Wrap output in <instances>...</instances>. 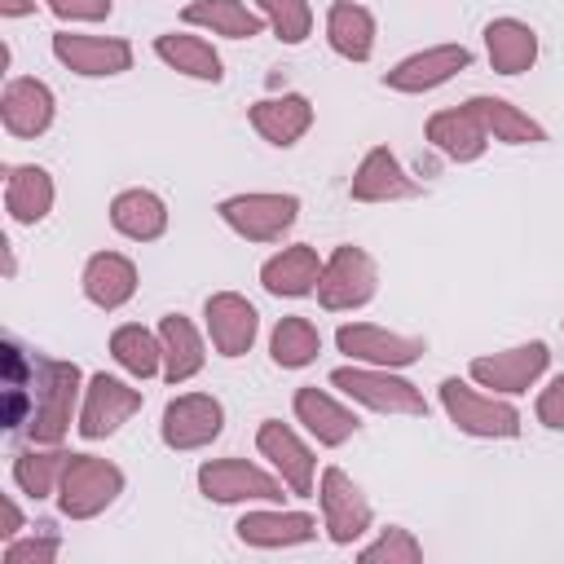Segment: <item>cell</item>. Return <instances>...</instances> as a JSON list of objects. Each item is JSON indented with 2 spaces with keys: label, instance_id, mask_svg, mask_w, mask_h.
I'll list each match as a JSON object with an SVG mask.
<instances>
[{
  "label": "cell",
  "instance_id": "cell-5",
  "mask_svg": "<svg viewBox=\"0 0 564 564\" xmlns=\"http://www.w3.org/2000/svg\"><path fill=\"white\" fill-rule=\"evenodd\" d=\"M194 485L216 507H256V502H282L291 489L273 467H260L251 458H207L194 471Z\"/></svg>",
  "mask_w": 564,
  "mask_h": 564
},
{
  "label": "cell",
  "instance_id": "cell-18",
  "mask_svg": "<svg viewBox=\"0 0 564 564\" xmlns=\"http://www.w3.org/2000/svg\"><path fill=\"white\" fill-rule=\"evenodd\" d=\"M57 119V97L44 79L35 75H13L0 93V128L13 137V141H35L53 128Z\"/></svg>",
  "mask_w": 564,
  "mask_h": 564
},
{
  "label": "cell",
  "instance_id": "cell-38",
  "mask_svg": "<svg viewBox=\"0 0 564 564\" xmlns=\"http://www.w3.org/2000/svg\"><path fill=\"white\" fill-rule=\"evenodd\" d=\"M57 555H62V538L48 524H40V533H18L13 542L0 546L4 564H53Z\"/></svg>",
  "mask_w": 564,
  "mask_h": 564
},
{
  "label": "cell",
  "instance_id": "cell-21",
  "mask_svg": "<svg viewBox=\"0 0 564 564\" xmlns=\"http://www.w3.org/2000/svg\"><path fill=\"white\" fill-rule=\"evenodd\" d=\"M137 286H141L137 260L123 256V251H93L79 269V291L101 313H119L123 304H132Z\"/></svg>",
  "mask_w": 564,
  "mask_h": 564
},
{
  "label": "cell",
  "instance_id": "cell-17",
  "mask_svg": "<svg viewBox=\"0 0 564 564\" xmlns=\"http://www.w3.org/2000/svg\"><path fill=\"white\" fill-rule=\"evenodd\" d=\"M234 538L242 546L256 551H286V546H304L317 538V516L308 511H286L282 502H256L238 516Z\"/></svg>",
  "mask_w": 564,
  "mask_h": 564
},
{
  "label": "cell",
  "instance_id": "cell-25",
  "mask_svg": "<svg viewBox=\"0 0 564 564\" xmlns=\"http://www.w3.org/2000/svg\"><path fill=\"white\" fill-rule=\"evenodd\" d=\"M159 344H163V383L181 388L207 366V330H198L185 313H163L159 317Z\"/></svg>",
  "mask_w": 564,
  "mask_h": 564
},
{
  "label": "cell",
  "instance_id": "cell-26",
  "mask_svg": "<svg viewBox=\"0 0 564 564\" xmlns=\"http://www.w3.org/2000/svg\"><path fill=\"white\" fill-rule=\"evenodd\" d=\"M423 137H427V145L441 150L449 163H476V159H485V150H489V137H485V128H480V119H476V110H471L467 101L427 115Z\"/></svg>",
  "mask_w": 564,
  "mask_h": 564
},
{
  "label": "cell",
  "instance_id": "cell-16",
  "mask_svg": "<svg viewBox=\"0 0 564 564\" xmlns=\"http://www.w3.org/2000/svg\"><path fill=\"white\" fill-rule=\"evenodd\" d=\"M48 48L79 79H115L132 70V57H137L123 35H84V31H57Z\"/></svg>",
  "mask_w": 564,
  "mask_h": 564
},
{
  "label": "cell",
  "instance_id": "cell-30",
  "mask_svg": "<svg viewBox=\"0 0 564 564\" xmlns=\"http://www.w3.org/2000/svg\"><path fill=\"white\" fill-rule=\"evenodd\" d=\"M375 40H379V26H375V13L357 0H335L326 9V44L335 57L344 62H370L375 57Z\"/></svg>",
  "mask_w": 564,
  "mask_h": 564
},
{
  "label": "cell",
  "instance_id": "cell-32",
  "mask_svg": "<svg viewBox=\"0 0 564 564\" xmlns=\"http://www.w3.org/2000/svg\"><path fill=\"white\" fill-rule=\"evenodd\" d=\"M485 57L498 75H524L538 62V31L520 18L485 22Z\"/></svg>",
  "mask_w": 564,
  "mask_h": 564
},
{
  "label": "cell",
  "instance_id": "cell-27",
  "mask_svg": "<svg viewBox=\"0 0 564 564\" xmlns=\"http://www.w3.org/2000/svg\"><path fill=\"white\" fill-rule=\"evenodd\" d=\"M106 216H110V229L119 238H128V242H159L167 234V220H172L167 198L154 194V189H145V185L119 189L110 198V212Z\"/></svg>",
  "mask_w": 564,
  "mask_h": 564
},
{
  "label": "cell",
  "instance_id": "cell-36",
  "mask_svg": "<svg viewBox=\"0 0 564 564\" xmlns=\"http://www.w3.org/2000/svg\"><path fill=\"white\" fill-rule=\"evenodd\" d=\"M264 26L273 31V40H282L286 48L304 44L313 35V4L308 0H256Z\"/></svg>",
  "mask_w": 564,
  "mask_h": 564
},
{
  "label": "cell",
  "instance_id": "cell-24",
  "mask_svg": "<svg viewBox=\"0 0 564 564\" xmlns=\"http://www.w3.org/2000/svg\"><path fill=\"white\" fill-rule=\"evenodd\" d=\"M322 264H326V256H317L313 242H291V247L273 251V256L260 264V286H264L269 295H278V300L317 295Z\"/></svg>",
  "mask_w": 564,
  "mask_h": 564
},
{
  "label": "cell",
  "instance_id": "cell-33",
  "mask_svg": "<svg viewBox=\"0 0 564 564\" xmlns=\"http://www.w3.org/2000/svg\"><path fill=\"white\" fill-rule=\"evenodd\" d=\"M66 458H70V449H62V445H35V441H31L26 449L13 454V489L26 494L31 502L57 498Z\"/></svg>",
  "mask_w": 564,
  "mask_h": 564
},
{
  "label": "cell",
  "instance_id": "cell-13",
  "mask_svg": "<svg viewBox=\"0 0 564 564\" xmlns=\"http://www.w3.org/2000/svg\"><path fill=\"white\" fill-rule=\"evenodd\" d=\"M335 348L357 366H383V370H405V366L423 361V352H427V344L419 335H401V330H388L375 322H344L335 330Z\"/></svg>",
  "mask_w": 564,
  "mask_h": 564
},
{
  "label": "cell",
  "instance_id": "cell-3",
  "mask_svg": "<svg viewBox=\"0 0 564 564\" xmlns=\"http://www.w3.org/2000/svg\"><path fill=\"white\" fill-rule=\"evenodd\" d=\"M330 388L339 397H348L361 410L375 414H392V419H423L427 414V397L423 388H414L401 370H383V366H335L330 370Z\"/></svg>",
  "mask_w": 564,
  "mask_h": 564
},
{
  "label": "cell",
  "instance_id": "cell-19",
  "mask_svg": "<svg viewBox=\"0 0 564 564\" xmlns=\"http://www.w3.org/2000/svg\"><path fill=\"white\" fill-rule=\"evenodd\" d=\"M291 414H295V423H300L317 445H326V449H339V445H348V441L361 432V419L352 414L348 397L339 401L335 392H326V388H317V383L295 388Z\"/></svg>",
  "mask_w": 564,
  "mask_h": 564
},
{
  "label": "cell",
  "instance_id": "cell-29",
  "mask_svg": "<svg viewBox=\"0 0 564 564\" xmlns=\"http://www.w3.org/2000/svg\"><path fill=\"white\" fill-rule=\"evenodd\" d=\"M154 57L185 75V79H198V84H220L225 79V62L216 53V44L207 35H194V31H163L154 35Z\"/></svg>",
  "mask_w": 564,
  "mask_h": 564
},
{
  "label": "cell",
  "instance_id": "cell-37",
  "mask_svg": "<svg viewBox=\"0 0 564 564\" xmlns=\"http://www.w3.org/2000/svg\"><path fill=\"white\" fill-rule=\"evenodd\" d=\"M357 560L361 564H419L423 542L405 524H383L366 546H357Z\"/></svg>",
  "mask_w": 564,
  "mask_h": 564
},
{
  "label": "cell",
  "instance_id": "cell-2",
  "mask_svg": "<svg viewBox=\"0 0 564 564\" xmlns=\"http://www.w3.org/2000/svg\"><path fill=\"white\" fill-rule=\"evenodd\" d=\"M436 401H441L445 419H449L463 436H471V441H511V436H520V427H524V423H520V410L511 405V397L485 392L480 383L458 379V375L441 379Z\"/></svg>",
  "mask_w": 564,
  "mask_h": 564
},
{
  "label": "cell",
  "instance_id": "cell-9",
  "mask_svg": "<svg viewBox=\"0 0 564 564\" xmlns=\"http://www.w3.org/2000/svg\"><path fill=\"white\" fill-rule=\"evenodd\" d=\"M546 366H551V348H546V339H524V344H511V348L471 357L467 379L480 383L485 392L520 397V392H529V388L546 375Z\"/></svg>",
  "mask_w": 564,
  "mask_h": 564
},
{
  "label": "cell",
  "instance_id": "cell-15",
  "mask_svg": "<svg viewBox=\"0 0 564 564\" xmlns=\"http://www.w3.org/2000/svg\"><path fill=\"white\" fill-rule=\"evenodd\" d=\"M203 330H207V344L216 357L238 361L251 352V344L260 335V313L238 291H212L203 300Z\"/></svg>",
  "mask_w": 564,
  "mask_h": 564
},
{
  "label": "cell",
  "instance_id": "cell-10",
  "mask_svg": "<svg viewBox=\"0 0 564 564\" xmlns=\"http://www.w3.org/2000/svg\"><path fill=\"white\" fill-rule=\"evenodd\" d=\"M141 405H145V392H141V388H132V383L119 379V375L97 370V375H88V383H84V401H79L75 432H79L84 441H106V436H115L123 423H132V414H141Z\"/></svg>",
  "mask_w": 564,
  "mask_h": 564
},
{
  "label": "cell",
  "instance_id": "cell-20",
  "mask_svg": "<svg viewBox=\"0 0 564 564\" xmlns=\"http://www.w3.org/2000/svg\"><path fill=\"white\" fill-rule=\"evenodd\" d=\"M419 194H423V185L405 172V163L388 145H370L361 154V163L352 167V181H348L352 203H405Z\"/></svg>",
  "mask_w": 564,
  "mask_h": 564
},
{
  "label": "cell",
  "instance_id": "cell-4",
  "mask_svg": "<svg viewBox=\"0 0 564 564\" xmlns=\"http://www.w3.org/2000/svg\"><path fill=\"white\" fill-rule=\"evenodd\" d=\"M216 216L229 234L247 242H282L300 220V194L291 189H242L216 203Z\"/></svg>",
  "mask_w": 564,
  "mask_h": 564
},
{
  "label": "cell",
  "instance_id": "cell-23",
  "mask_svg": "<svg viewBox=\"0 0 564 564\" xmlns=\"http://www.w3.org/2000/svg\"><path fill=\"white\" fill-rule=\"evenodd\" d=\"M53 203H57V185H53L48 167H40V163L4 167V212H9L13 225H22V229L44 225Z\"/></svg>",
  "mask_w": 564,
  "mask_h": 564
},
{
  "label": "cell",
  "instance_id": "cell-40",
  "mask_svg": "<svg viewBox=\"0 0 564 564\" xmlns=\"http://www.w3.org/2000/svg\"><path fill=\"white\" fill-rule=\"evenodd\" d=\"M533 414H538V423H542V427L564 432V375H555V379H551V383L538 392Z\"/></svg>",
  "mask_w": 564,
  "mask_h": 564
},
{
  "label": "cell",
  "instance_id": "cell-14",
  "mask_svg": "<svg viewBox=\"0 0 564 564\" xmlns=\"http://www.w3.org/2000/svg\"><path fill=\"white\" fill-rule=\"evenodd\" d=\"M471 66V48L467 44H427L410 57H401L397 66L383 70V88L392 93H405V97H423V93H436L445 88L454 75H463Z\"/></svg>",
  "mask_w": 564,
  "mask_h": 564
},
{
  "label": "cell",
  "instance_id": "cell-8",
  "mask_svg": "<svg viewBox=\"0 0 564 564\" xmlns=\"http://www.w3.org/2000/svg\"><path fill=\"white\" fill-rule=\"evenodd\" d=\"M379 291V264L366 247L357 242H339L326 264H322V278H317V304L326 313H357L375 300Z\"/></svg>",
  "mask_w": 564,
  "mask_h": 564
},
{
  "label": "cell",
  "instance_id": "cell-39",
  "mask_svg": "<svg viewBox=\"0 0 564 564\" xmlns=\"http://www.w3.org/2000/svg\"><path fill=\"white\" fill-rule=\"evenodd\" d=\"M44 9L66 26H84V22H106L115 13V0H44Z\"/></svg>",
  "mask_w": 564,
  "mask_h": 564
},
{
  "label": "cell",
  "instance_id": "cell-31",
  "mask_svg": "<svg viewBox=\"0 0 564 564\" xmlns=\"http://www.w3.org/2000/svg\"><path fill=\"white\" fill-rule=\"evenodd\" d=\"M467 106L476 110L485 137L498 141V145H542L546 141V128L529 110H520L516 101H507V97L476 93V97H467Z\"/></svg>",
  "mask_w": 564,
  "mask_h": 564
},
{
  "label": "cell",
  "instance_id": "cell-12",
  "mask_svg": "<svg viewBox=\"0 0 564 564\" xmlns=\"http://www.w3.org/2000/svg\"><path fill=\"white\" fill-rule=\"evenodd\" d=\"M256 449L260 458L282 476V485L295 494V498H313L317 494V454L313 445L282 419H260L256 427Z\"/></svg>",
  "mask_w": 564,
  "mask_h": 564
},
{
  "label": "cell",
  "instance_id": "cell-1",
  "mask_svg": "<svg viewBox=\"0 0 564 564\" xmlns=\"http://www.w3.org/2000/svg\"><path fill=\"white\" fill-rule=\"evenodd\" d=\"M84 383H88V375L75 361L35 357V392L26 405V436L35 445H62L66 441L70 423L79 419Z\"/></svg>",
  "mask_w": 564,
  "mask_h": 564
},
{
  "label": "cell",
  "instance_id": "cell-11",
  "mask_svg": "<svg viewBox=\"0 0 564 564\" xmlns=\"http://www.w3.org/2000/svg\"><path fill=\"white\" fill-rule=\"evenodd\" d=\"M225 432V401L212 392H181L163 405L159 419V441L176 454H194L207 449L216 436Z\"/></svg>",
  "mask_w": 564,
  "mask_h": 564
},
{
  "label": "cell",
  "instance_id": "cell-41",
  "mask_svg": "<svg viewBox=\"0 0 564 564\" xmlns=\"http://www.w3.org/2000/svg\"><path fill=\"white\" fill-rule=\"evenodd\" d=\"M0 542H13L18 533H26V516H22V507H18V498L13 494H4L0 498Z\"/></svg>",
  "mask_w": 564,
  "mask_h": 564
},
{
  "label": "cell",
  "instance_id": "cell-28",
  "mask_svg": "<svg viewBox=\"0 0 564 564\" xmlns=\"http://www.w3.org/2000/svg\"><path fill=\"white\" fill-rule=\"evenodd\" d=\"M181 22L189 31L220 35V40H256L260 31H269L251 0H189L181 9Z\"/></svg>",
  "mask_w": 564,
  "mask_h": 564
},
{
  "label": "cell",
  "instance_id": "cell-42",
  "mask_svg": "<svg viewBox=\"0 0 564 564\" xmlns=\"http://www.w3.org/2000/svg\"><path fill=\"white\" fill-rule=\"evenodd\" d=\"M35 13V0H0V18H31Z\"/></svg>",
  "mask_w": 564,
  "mask_h": 564
},
{
  "label": "cell",
  "instance_id": "cell-34",
  "mask_svg": "<svg viewBox=\"0 0 564 564\" xmlns=\"http://www.w3.org/2000/svg\"><path fill=\"white\" fill-rule=\"evenodd\" d=\"M110 357L123 375H132L137 383L163 375V344H159V330L141 326V322H123L110 330Z\"/></svg>",
  "mask_w": 564,
  "mask_h": 564
},
{
  "label": "cell",
  "instance_id": "cell-6",
  "mask_svg": "<svg viewBox=\"0 0 564 564\" xmlns=\"http://www.w3.org/2000/svg\"><path fill=\"white\" fill-rule=\"evenodd\" d=\"M128 476L119 463L101 458V454H70L62 485H57V511L66 520H97L101 511H110L123 494Z\"/></svg>",
  "mask_w": 564,
  "mask_h": 564
},
{
  "label": "cell",
  "instance_id": "cell-35",
  "mask_svg": "<svg viewBox=\"0 0 564 564\" xmlns=\"http://www.w3.org/2000/svg\"><path fill=\"white\" fill-rule=\"evenodd\" d=\"M317 352H322V330H317V322H308L300 313L282 317L269 335V357L278 370H304L317 361Z\"/></svg>",
  "mask_w": 564,
  "mask_h": 564
},
{
  "label": "cell",
  "instance_id": "cell-7",
  "mask_svg": "<svg viewBox=\"0 0 564 564\" xmlns=\"http://www.w3.org/2000/svg\"><path fill=\"white\" fill-rule=\"evenodd\" d=\"M317 511H322V533L330 546H357L375 529V507L344 467L317 471Z\"/></svg>",
  "mask_w": 564,
  "mask_h": 564
},
{
  "label": "cell",
  "instance_id": "cell-22",
  "mask_svg": "<svg viewBox=\"0 0 564 564\" xmlns=\"http://www.w3.org/2000/svg\"><path fill=\"white\" fill-rule=\"evenodd\" d=\"M313 101L304 93H273V97H260L247 106V123L256 128L260 141L278 145V150H291L308 137L313 128Z\"/></svg>",
  "mask_w": 564,
  "mask_h": 564
}]
</instances>
